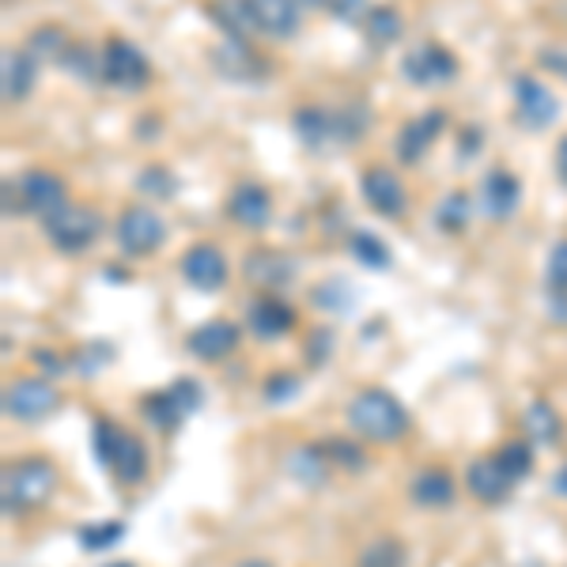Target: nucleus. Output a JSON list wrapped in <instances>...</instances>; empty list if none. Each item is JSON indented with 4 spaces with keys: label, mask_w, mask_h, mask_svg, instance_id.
<instances>
[{
    "label": "nucleus",
    "mask_w": 567,
    "mask_h": 567,
    "mask_svg": "<svg viewBox=\"0 0 567 567\" xmlns=\"http://www.w3.org/2000/svg\"><path fill=\"white\" fill-rule=\"evenodd\" d=\"M61 484V473L45 454H23V458L4 462L0 470V507L8 518H23L42 511L53 499Z\"/></svg>",
    "instance_id": "nucleus-1"
},
{
    "label": "nucleus",
    "mask_w": 567,
    "mask_h": 567,
    "mask_svg": "<svg viewBox=\"0 0 567 567\" xmlns=\"http://www.w3.org/2000/svg\"><path fill=\"white\" fill-rule=\"evenodd\" d=\"M344 420H349L352 435L363 439V443H374V446H393L409 435L413 427V416L409 409L393 398L390 390L382 386H363L355 390L344 405Z\"/></svg>",
    "instance_id": "nucleus-2"
},
{
    "label": "nucleus",
    "mask_w": 567,
    "mask_h": 567,
    "mask_svg": "<svg viewBox=\"0 0 567 567\" xmlns=\"http://www.w3.org/2000/svg\"><path fill=\"white\" fill-rule=\"evenodd\" d=\"M91 451H95V462L103 465V473H110L122 488H136V484L148 481V446L136 432L117 424L114 416H95Z\"/></svg>",
    "instance_id": "nucleus-3"
},
{
    "label": "nucleus",
    "mask_w": 567,
    "mask_h": 567,
    "mask_svg": "<svg viewBox=\"0 0 567 567\" xmlns=\"http://www.w3.org/2000/svg\"><path fill=\"white\" fill-rule=\"evenodd\" d=\"M200 401H205V390H200V382L182 374V379H175L171 386L144 393V398H141V413L155 427V432L167 435V432H178V427L197 413Z\"/></svg>",
    "instance_id": "nucleus-4"
},
{
    "label": "nucleus",
    "mask_w": 567,
    "mask_h": 567,
    "mask_svg": "<svg viewBox=\"0 0 567 567\" xmlns=\"http://www.w3.org/2000/svg\"><path fill=\"white\" fill-rule=\"evenodd\" d=\"M103 213L91 205H69L61 208L58 216H50L42 224L45 239H50V246L58 254H65V258H76V254H87L91 246L99 243V235H103Z\"/></svg>",
    "instance_id": "nucleus-5"
},
{
    "label": "nucleus",
    "mask_w": 567,
    "mask_h": 567,
    "mask_svg": "<svg viewBox=\"0 0 567 567\" xmlns=\"http://www.w3.org/2000/svg\"><path fill=\"white\" fill-rule=\"evenodd\" d=\"M458 72H462L458 58L435 39L409 45L405 58H401V76L413 87H446L458 80Z\"/></svg>",
    "instance_id": "nucleus-6"
},
{
    "label": "nucleus",
    "mask_w": 567,
    "mask_h": 567,
    "mask_svg": "<svg viewBox=\"0 0 567 567\" xmlns=\"http://www.w3.org/2000/svg\"><path fill=\"white\" fill-rule=\"evenodd\" d=\"M114 239L125 258H152L167 239V224L148 205H125L114 224Z\"/></svg>",
    "instance_id": "nucleus-7"
},
{
    "label": "nucleus",
    "mask_w": 567,
    "mask_h": 567,
    "mask_svg": "<svg viewBox=\"0 0 567 567\" xmlns=\"http://www.w3.org/2000/svg\"><path fill=\"white\" fill-rule=\"evenodd\" d=\"M99 53H103V84L117 91H144L152 84V61L130 39H106Z\"/></svg>",
    "instance_id": "nucleus-8"
},
{
    "label": "nucleus",
    "mask_w": 567,
    "mask_h": 567,
    "mask_svg": "<svg viewBox=\"0 0 567 567\" xmlns=\"http://www.w3.org/2000/svg\"><path fill=\"white\" fill-rule=\"evenodd\" d=\"M61 405V393L53 379H20L4 386V416L20 420V424H39V420L53 416Z\"/></svg>",
    "instance_id": "nucleus-9"
},
{
    "label": "nucleus",
    "mask_w": 567,
    "mask_h": 567,
    "mask_svg": "<svg viewBox=\"0 0 567 567\" xmlns=\"http://www.w3.org/2000/svg\"><path fill=\"white\" fill-rule=\"evenodd\" d=\"M16 189H20L23 213L34 216V219H42V224L50 216H58L61 208L69 205L65 178L53 175V171H45V167H34V171H27V175H20V178H16Z\"/></svg>",
    "instance_id": "nucleus-10"
},
{
    "label": "nucleus",
    "mask_w": 567,
    "mask_h": 567,
    "mask_svg": "<svg viewBox=\"0 0 567 567\" xmlns=\"http://www.w3.org/2000/svg\"><path fill=\"white\" fill-rule=\"evenodd\" d=\"M515 117L523 130L542 133L560 117V103H556V95L542 84V80L523 72V76H515Z\"/></svg>",
    "instance_id": "nucleus-11"
},
{
    "label": "nucleus",
    "mask_w": 567,
    "mask_h": 567,
    "mask_svg": "<svg viewBox=\"0 0 567 567\" xmlns=\"http://www.w3.org/2000/svg\"><path fill=\"white\" fill-rule=\"evenodd\" d=\"M360 194H363V205H368L374 216L398 219L409 208L405 182L393 175L390 167H379V163L360 175Z\"/></svg>",
    "instance_id": "nucleus-12"
},
{
    "label": "nucleus",
    "mask_w": 567,
    "mask_h": 567,
    "mask_svg": "<svg viewBox=\"0 0 567 567\" xmlns=\"http://www.w3.org/2000/svg\"><path fill=\"white\" fill-rule=\"evenodd\" d=\"M299 322L296 307L284 303L277 291H261L258 299H250V307H246V326H250L254 337H261V341H277V337L291 333Z\"/></svg>",
    "instance_id": "nucleus-13"
},
{
    "label": "nucleus",
    "mask_w": 567,
    "mask_h": 567,
    "mask_svg": "<svg viewBox=\"0 0 567 567\" xmlns=\"http://www.w3.org/2000/svg\"><path fill=\"white\" fill-rule=\"evenodd\" d=\"M224 208H227V216H231V224L243 227V231H265L272 219V197L258 182H239V186L227 194Z\"/></svg>",
    "instance_id": "nucleus-14"
},
{
    "label": "nucleus",
    "mask_w": 567,
    "mask_h": 567,
    "mask_svg": "<svg viewBox=\"0 0 567 567\" xmlns=\"http://www.w3.org/2000/svg\"><path fill=\"white\" fill-rule=\"evenodd\" d=\"M182 277L197 291H219L227 284V258L213 243H194L178 261Z\"/></svg>",
    "instance_id": "nucleus-15"
},
{
    "label": "nucleus",
    "mask_w": 567,
    "mask_h": 567,
    "mask_svg": "<svg viewBox=\"0 0 567 567\" xmlns=\"http://www.w3.org/2000/svg\"><path fill=\"white\" fill-rule=\"evenodd\" d=\"M443 130H446V110H424L420 117L401 125L393 152H398V159L405 163V167H413V163H420L427 152H432V144L439 141Z\"/></svg>",
    "instance_id": "nucleus-16"
},
{
    "label": "nucleus",
    "mask_w": 567,
    "mask_h": 567,
    "mask_svg": "<svg viewBox=\"0 0 567 567\" xmlns=\"http://www.w3.org/2000/svg\"><path fill=\"white\" fill-rule=\"evenodd\" d=\"M213 69L224 80H235V84H258V80H265V61L246 39L219 42L213 50Z\"/></svg>",
    "instance_id": "nucleus-17"
},
{
    "label": "nucleus",
    "mask_w": 567,
    "mask_h": 567,
    "mask_svg": "<svg viewBox=\"0 0 567 567\" xmlns=\"http://www.w3.org/2000/svg\"><path fill=\"white\" fill-rule=\"evenodd\" d=\"M239 337H243V329L235 322H227V318H213V322L197 326L194 333L186 337V352L200 363H219L239 349Z\"/></svg>",
    "instance_id": "nucleus-18"
},
{
    "label": "nucleus",
    "mask_w": 567,
    "mask_h": 567,
    "mask_svg": "<svg viewBox=\"0 0 567 567\" xmlns=\"http://www.w3.org/2000/svg\"><path fill=\"white\" fill-rule=\"evenodd\" d=\"M465 488H470V496L484 503V507H496V503H507L515 481H511L507 470L496 462V454H484V458H473L470 470H465Z\"/></svg>",
    "instance_id": "nucleus-19"
},
{
    "label": "nucleus",
    "mask_w": 567,
    "mask_h": 567,
    "mask_svg": "<svg viewBox=\"0 0 567 567\" xmlns=\"http://www.w3.org/2000/svg\"><path fill=\"white\" fill-rule=\"evenodd\" d=\"M246 12H250L254 31L269 39H296L303 27V12L291 0H246Z\"/></svg>",
    "instance_id": "nucleus-20"
},
{
    "label": "nucleus",
    "mask_w": 567,
    "mask_h": 567,
    "mask_svg": "<svg viewBox=\"0 0 567 567\" xmlns=\"http://www.w3.org/2000/svg\"><path fill=\"white\" fill-rule=\"evenodd\" d=\"M409 499L416 503L420 511H446L458 499V484H454V473L446 465H427L420 470L413 481H409Z\"/></svg>",
    "instance_id": "nucleus-21"
},
{
    "label": "nucleus",
    "mask_w": 567,
    "mask_h": 567,
    "mask_svg": "<svg viewBox=\"0 0 567 567\" xmlns=\"http://www.w3.org/2000/svg\"><path fill=\"white\" fill-rule=\"evenodd\" d=\"M243 272H246V284H254L258 291H280L296 277V261L280 250H250L246 254Z\"/></svg>",
    "instance_id": "nucleus-22"
},
{
    "label": "nucleus",
    "mask_w": 567,
    "mask_h": 567,
    "mask_svg": "<svg viewBox=\"0 0 567 567\" xmlns=\"http://www.w3.org/2000/svg\"><path fill=\"white\" fill-rule=\"evenodd\" d=\"M481 200L492 219H511L518 213V205H523V182H518V175H511L507 167H492L484 175Z\"/></svg>",
    "instance_id": "nucleus-23"
},
{
    "label": "nucleus",
    "mask_w": 567,
    "mask_h": 567,
    "mask_svg": "<svg viewBox=\"0 0 567 567\" xmlns=\"http://www.w3.org/2000/svg\"><path fill=\"white\" fill-rule=\"evenodd\" d=\"M39 84V61L27 50H4L0 58V91H4V103L16 106Z\"/></svg>",
    "instance_id": "nucleus-24"
},
{
    "label": "nucleus",
    "mask_w": 567,
    "mask_h": 567,
    "mask_svg": "<svg viewBox=\"0 0 567 567\" xmlns=\"http://www.w3.org/2000/svg\"><path fill=\"white\" fill-rule=\"evenodd\" d=\"M296 136L299 144L310 152H326V148H337V133H333V106H299L296 117Z\"/></svg>",
    "instance_id": "nucleus-25"
},
{
    "label": "nucleus",
    "mask_w": 567,
    "mask_h": 567,
    "mask_svg": "<svg viewBox=\"0 0 567 567\" xmlns=\"http://www.w3.org/2000/svg\"><path fill=\"white\" fill-rule=\"evenodd\" d=\"M284 473L296 484H303V488H322L329 473H333V465H329L322 443H303L284 458Z\"/></svg>",
    "instance_id": "nucleus-26"
},
{
    "label": "nucleus",
    "mask_w": 567,
    "mask_h": 567,
    "mask_svg": "<svg viewBox=\"0 0 567 567\" xmlns=\"http://www.w3.org/2000/svg\"><path fill=\"white\" fill-rule=\"evenodd\" d=\"M523 427H526L529 443H537V446H556L564 439V420L556 416V409L542 398H534L523 409Z\"/></svg>",
    "instance_id": "nucleus-27"
},
{
    "label": "nucleus",
    "mask_w": 567,
    "mask_h": 567,
    "mask_svg": "<svg viewBox=\"0 0 567 567\" xmlns=\"http://www.w3.org/2000/svg\"><path fill=\"white\" fill-rule=\"evenodd\" d=\"M405 34V20L393 4H371L368 20H363V39L371 50H390L393 42H401Z\"/></svg>",
    "instance_id": "nucleus-28"
},
{
    "label": "nucleus",
    "mask_w": 567,
    "mask_h": 567,
    "mask_svg": "<svg viewBox=\"0 0 567 567\" xmlns=\"http://www.w3.org/2000/svg\"><path fill=\"white\" fill-rule=\"evenodd\" d=\"M205 12H208V20L219 27L224 39L250 42V34H258L250 23V12H246V0H205Z\"/></svg>",
    "instance_id": "nucleus-29"
},
{
    "label": "nucleus",
    "mask_w": 567,
    "mask_h": 567,
    "mask_svg": "<svg viewBox=\"0 0 567 567\" xmlns=\"http://www.w3.org/2000/svg\"><path fill=\"white\" fill-rule=\"evenodd\" d=\"M371 130V110L363 103H344L333 106V133H337V148H355V144L368 136Z\"/></svg>",
    "instance_id": "nucleus-30"
},
{
    "label": "nucleus",
    "mask_w": 567,
    "mask_h": 567,
    "mask_svg": "<svg viewBox=\"0 0 567 567\" xmlns=\"http://www.w3.org/2000/svg\"><path fill=\"white\" fill-rule=\"evenodd\" d=\"M72 45V39L65 31H61L58 23H45V27H34L31 34H27V42H23V50L31 53L34 61H53V65H61V58H65V50Z\"/></svg>",
    "instance_id": "nucleus-31"
},
{
    "label": "nucleus",
    "mask_w": 567,
    "mask_h": 567,
    "mask_svg": "<svg viewBox=\"0 0 567 567\" xmlns=\"http://www.w3.org/2000/svg\"><path fill=\"white\" fill-rule=\"evenodd\" d=\"M322 451L333 470H349V473L368 470V451H363V439H355V435H326Z\"/></svg>",
    "instance_id": "nucleus-32"
},
{
    "label": "nucleus",
    "mask_w": 567,
    "mask_h": 567,
    "mask_svg": "<svg viewBox=\"0 0 567 567\" xmlns=\"http://www.w3.org/2000/svg\"><path fill=\"white\" fill-rule=\"evenodd\" d=\"M405 564H409V548L393 534L374 537V542L363 545L360 556H355V567H405Z\"/></svg>",
    "instance_id": "nucleus-33"
},
{
    "label": "nucleus",
    "mask_w": 567,
    "mask_h": 567,
    "mask_svg": "<svg viewBox=\"0 0 567 567\" xmlns=\"http://www.w3.org/2000/svg\"><path fill=\"white\" fill-rule=\"evenodd\" d=\"M470 219H473V200L465 189H451L443 200H439V208H435V227L439 231H446V235H458L470 227Z\"/></svg>",
    "instance_id": "nucleus-34"
},
{
    "label": "nucleus",
    "mask_w": 567,
    "mask_h": 567,
    "mask_svg": "<svg viewBox=\"0 0 567 567\" xmlns=\"http://www.w3.org/2000/svg\"><path fill=\"white\" fill-rule=\"evenodd\" d=\"M349 254L363 265V269H390V265H393L390 246L382 243L379 235H371V231H352Z\"/></svg>",
    "instance_id": "nucleus-35"
},
{
    "label": "nucleus",
    "mask_w": 567,
    "mask_h": 567,
    "mask_svg": "<svg viewBox=\"0 0 567 567\" xmlns=\"http://www.w3.org/2000/svg\"><path fill=\"white\" fill-rule=\"evenodd\" d=\"M61 69H65L69 76H80V80H87V84H95V80H103V53H95L84 42H72L65 50V58H61Z\"/></svg>",
    "instance_id": "nucleus-36"
},
{
    "label": "nucleus",
    "mask_w": 567,
    "mask_h": 567,
    "mask_svg": "<svg viewBox=\"0 0 567 567\" xmlns=\"http://www.w3.org/2000/svg\"><path fill=\"white\" fill-rule=\"evenodd\" d=\"M496 462L507 470L511 481H526L529 473H534V443L529 439H511V443H503L496 451Z\"/></svg>",
    "instance_id": "nucleus-37"
},
{
    "label": "nucleus",
    "mask_w": 567,
    "mask_h": 567,
    "mask_svg": "<svg viewBox=\"0 0 567 567\" xmlns=\"http://www.w3.org/2000/svg\"><path fill=\"white\" fill-rule=\"evenodd\" d=\"M122 537H125V523H117V518H110V523H87L76 529V542L84 553H106V548H114Z\"/></svg>",
    "instance_id": "nucleus-38"
},
{
    "label": "nucleus",
    "mask_w": 567,
    "mask_h": 567,
    "mask_svg": "<svg viewBox=\"0 0 567 567\" xmlns=\"http://www.w3.org/2000/svg\"><path fill=\"white\" fill-rule=\"evenodd\" d=\"M136 189H141L144 197H155V200H171L178 189V178L171 175L167 167H159V163H152V167H144L141 175H136Z\"/></svg>",
    "instance_id": "nucleus-39"
},
{
    "label": "nucleus",
    "mask_w": 567,
    "mask_h": 567,
    "mask_svg": "<svg viewBox=\"0 0 567 567\" xmlns=\"http://www.w3.org/2000/svg\"><path fill=\"white\" fill-rule=\"evenodd\" d=\"M299 390H303V379H299L296 371H272L269 379H265V386H261L269 405H284V401H291Z\"/></svg>",
    "instance_id": "nucleus-40"
},
{
    "label": "nucleus",
    "mask_w": 567,
    "mask_h": 567,
    "mask_svg": "<svg viewBox=\"0 0 567 567\" xmlns=\"http://www.w3.org/2000/svg\"><path fill=\"white\" fill-rule=\"evenodd\" d=\"M326 12L333 16L337 23L363 27V20H368V12H371V4H368V0H326Z\"/></svg>",
    "instance_id": "nucleus-41"
},
{
    "label": "nucleus",
    "mask_w": 567,
    "mask_h": 567,
    "mask_svg": "<svg viewBox=\"0 0 567 567\" xmlns=\"http://www.w3.org/2000/svg\"><path fill=\"white\" fill-rule=\"evenodd\" d=\"M548 291H564L567 296V239H560L548 250V269H545Z\"/></svg>",
    "instance_id": "nucleus-42"
},
{
    "label": "nucleus",
    "mask_w": 567,
    "mask_h": 567,
    "mask_svg": "<svg viewBox=\"0 0 567 567\" xmlns=\"http://www.w3.org/2000/svg\"><path fill=\"white\" fill-rule=\"evenodd\" d=\"M329 352H333V329H315L307 341V363L310 368H322V363L329 360Z\"/></svg>",
    "instance_id": "nucleus-43"
},
{
    "label": "nucleus",
    "mask_w": 567,
    "mask_h": 567,
    "mask_svg": "<svg viewBox=\"0 0 567 567\" xmlns=\"http://www.w3.org/2000/svg\"><path fill=\"white\" fill-rule=\"evenodd\" d=\"M31 360L45 371V379H61V374H65V355H58L50 349H34Z\"/></svg>",
    "instance_id": "nucleus-44"
},
{
    "label": "nucleus",
    "mask_w": 567,
    "mask_h": 567,
    "mask_svg": "<svg viewBox=\"0 0 567 567\" xmlns=\"http://www.w3.org/2000/svg\"><path fill=\"white\" fill-rule=\"evenodd\" d=\"M23 205H20V189L16 182H4V216H20Z\"/></svg>",
    "instance_id": "nucleus-45"
},
{
    "label": "nucleus",
    "mask_w": 567,
    "mask_h": 567,
    "mask_svg": "<svg viewBox=\"0 0 567 567\" xmlns=\"http://www.w3.org/2000/svg\"><path fill=\"white\" fill-rule=\"evenodd\" d=\"M542 65L556 69L560 76H567V50H545L542 53Z\"/></svg>",
    "instance_id": "nucleus-46"
},
{
    "label": "nucleus",
    "mask_w": 567,
    "mask_h": 567,
    "mask_svg": "<svg viewBox=\"0 0 567 567\" xmlns=\"http://www.w3.org/2000/svg\"><path fill=\"white\" fill-rule=\"evenodd\" d=\"M548 310H553L556 322H567V296L564 291H548Z\"/></svg>",
    "instance_id": "nucleus-47"
},
{
    "label": "nucleus",
    "mask_w": 567,
    "mask_h": 567,
    "mask_svg": "<svg viewBox=\"0 0 567 567\" xmlns=\"http://www.w3.org/2000/svg\"><path fill=\"white\" fill-rule=\"evenodd\" d=\"M553 159H556V178H560V186L567 189V136H564L560 144H556V155H553Z\"/></svg>",
    "instance_id": "nucleus-48"
},
{
    "label": "nucleus",
    "mask_w": 567,
    "mask_h": 567,
    "mask_svg": "<svg viewBox=\"0 0 567 567\" xmlns=\"http://www.w3.org/2000/svg\"><path fill=\"white\" fill-rule=\"evenodd\" d=\"M465 136H462V144H458V155L465 159V152H481V130H462Z\"/></svg>",
    "instance_id": "nucleus-49"
},
{
    "label": "nucleus",
    "mask_w": 567,
    "mask_h": 567,
    "mask_svg": "<svg viewBox=\"0 0 567 567\" xmlns=\"http://www.w3.org/2000/svg\"><path fill=\"white\" fill-rule=\"evenodd\" d=\"M553 492H556V496H564V499H567V465H560V470H556V477H553Z\"/></svg>",
    "instance_id": "nucleus-50"
},
{
    "label": "nucleus",
    "mask_w": 567,
    "mask_h": 567,
    "mask_svg": "<svg viewBox=\"0 0 567 567\" xmlns=\"http://www.w3.org/2000/svg\"><path fill=\"white\" fill-rule=\"evenodd\" d=\"M299 12H310V8H326V0H291Z\"/></svg>",
    "instance_id": "nucleus-51"
},
{
    "label": "nucleus",
    "mask_w": 567,
    "mask_h": 567,
    "mask_svg": "<svg viewBox=\"0 0 567 567\" xmlns=\"http://www.w3.org/2000/svg\"><path fill=\"white\" fill-rule=\"evenodd\" d=\"M239 567H272L269 560H261V556H250V560H243Z\"/></svg>",
    "instance_id": "nucleus-52"
},
{
    "label": "nucleus",
    "mask_w": 567,
    "mask_h": 567,
    "mask_svg": "<svg viewBox=\"0 0 567 567\" xmlns=\"http://www.w3.org/2000/svg\"><path fill=\"white\" fill-rule=\"evenodd\" d=\"M106 567H136V564H130V560H117V564H106Z\"/></svg>",
    "instance_id": "nucleus-53"
}]
</instances>
